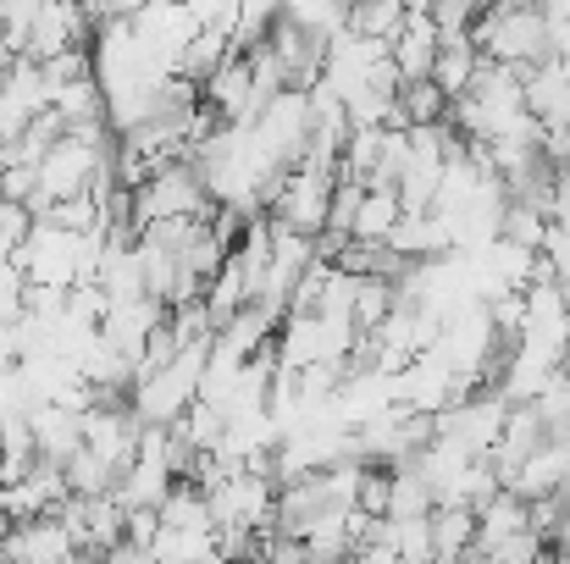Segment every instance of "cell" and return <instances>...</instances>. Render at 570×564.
<instances>
[{"instance_id": "1", "label": "cell", "mask_w": 570, "mask_h": 564, "mask_svg": "<svg viewBox=\"0 0 570 564\" xmlns=\"http://www.w3.org/2000/svg\"><path fill=\"white\" fill-rule=\"evenodd\" d=\"M471 44H476L482 61H499L510 72H527V67H538V61L554 56L549 50V22L538 17V6L532 11H510V6L476 11L471 17Z\"/></svg>"}, {"instance_id": "2", "label": "cell", "mask_w": 570, "mask_h": 564, "mask_svg": "<svg viewBox=\"0 0 570 564\" xmlns=\"http://www.w3.org/2000/svg\"><path fill=\"white\" fill-rule=\"evenodd\" d=\"M521 100H527V117H532L543 133L570 128V67L560 56L527 67V72H521Z\"/></svg>"}, {"instance_id": "3", "label": "cell", "mask_w": 570, "mask_h": 564, "mask_svg": "<svg viewBox=\"0 0 570 564\" xmlns=\"http://www.w3.org/2000/svg\"><path fill=\"white\" fill-rule=\"evenodd\" d=\"M0 554L17 564H72V532L61 515H33V521L6 526Z\"/></svg>"}, {"instance_id": "4", "label": "cell", "mask_w": 570, "mask_h": 564, "mask_svg": "<svg viewBox=\"0 0 570 564\" xmlns=\"http://www.w3.org/2000/svg\"><path fill=\"white\" fill-rule=\"evenodd\" d=\"M438 44H443V33H438V22H432L426 11H410V17L399 22V33L387 39V61H393V72H399V83H415V78H432V61H438Z\"/></svg>"}, {"instance_id": "5", "label": "cell", "mask_w": 570, "mask_h": 564, "mask_svg": "<svg viewBox=\"0 0 570 564\" xmlns=\"http://www.w3.org/2000/svg\"><path fill=\"white\" fill-rule=\"evenodd\" d=\"M443 117H449V95L432 78H415V83H399L393 89L387 128H426V122H443Z\"/></svg>"}, {"instance_id": "6", "label": "cell", "mask_w": 570, "mask_h": 564, "mask_svg": "<svg viewBox=\"0 0 570 564\" xmlns=\"http://www.w3.org/2000/svg\"><path fill=\"white\" fill-rule=\"evenodd\" d=\"M227 56H233V39H227V28H210V22H199V28H194V39L184 44V50H178L173 72H178L184 83H194V89H199V83H205V78H210V72H216Z\"/></svg>"}, {"instance_id": "7", "label": "cell", "mask_w": 570, "mask_h": 564, "mask_svg": "<svg viewBox=\"0 0 570 564\" xmlns=\"http://www.w3.org/2000/svg\"><path fill=\"white\" fill-rule=\"evenodd\" d=\"M476 67H482V56H476L471 33H443V44H438V61H432V83H438L449 100H460V95L471 89Z\"/></svg>"}, {"instance_id": "8", "label": "cell", "mask_w": 570, "mask_h": 564, "mask_svg": "<svg viewBox=\"0 0 570 564\" xmlns=\"http://www.w3.org/2000/svg\"><path fill=\"white\" fill-rule=\"evenodd\" d=\"M426 537H432V560H454L460 548L476 543V509L471 504H438L426 515Z\"/></svg>"}, {"instance_id": "9", "label": "cell", "mask_w": 570, "mask_h": 564, "mask_svg": "<svg viewBox=\"0 0 570 564\" xmlns=\"http://www.w3.org/2000/svg\"><path fill=\"white\" fill-rule=\"evenodd\" d=\"M404 17H410L404 0H344V33H355V39H377V44H387V39L399 33Z\"/></svg>"}, {"instance_id": "10", "label": "cell", "mask_w": 570, "mask_h": 564, "mask_svg": "<svg viewBox=\"0 0 570 564\" xmlns=\"http://www.w3.org/2000/svg\"><path fill=\"white\" fill-rule=\"evenodd\" d=\"M399 216H404V210H399V194H393V188H366V199H361V210H355L350 238L382 244V238L393 232V221H399Z\"/></svg>"}, {"instance_id": "11", "label": "cell", "mask_w": 570, "mask_h": 564, "mask_svg": "<svg viewBox=\"0 0 570 564\" xmlns=\"http://www.w3.org/2000/svg\"><path fill=\"white\" fill-rule=\"evenodd\" d=\"M387 487H393V465H355V509L361 515H387Z\"/></svg>"}, {"instance_id": "12", "label": "cell", "mask_w": 570, "mask_h": 564, "mask_svg": "<svg viewBox=\"0 0 570 564\" xmlns=\"http://www.w3.org/2000/svg\"><path fill=\"white\" fill-rule=\"evenodd\" d=\"M549 221L570 227V172H560V178H554V194H549Z\"/></svg>"}, {"instance_id": "13", "label": "cell", "mask_w": 570, "mask_h": 564, "mask_svg": "<svg viewBox=\"0 0 570 564\" xmlns=\"http://www.w3.org/2000/svg\"><path fill=\"white\" fill-rule=\"evenodd\" d=\"M404 11H432V0H404Z\"/></svg>"}]
</instances>
